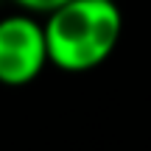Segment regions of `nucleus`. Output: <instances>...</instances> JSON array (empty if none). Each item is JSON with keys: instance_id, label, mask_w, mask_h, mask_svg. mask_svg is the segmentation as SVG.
<instances>
[{"instance_id": "obj_1", "label": "nucleus", "mask_w": 151, "mask_h": 151, "mask_svg": "<svg viewBox=\"0 0 151 151\" xmlns=\"http://www.w3.org/2000/svg\"><path fill=\"white\" fill-rule=\"evenodd\" d=\"M123 17L115 0H70L45 20L48 59L65 73H87L120 42Z\"/></svg>"}, {"instance_id": "obj_2", "label": "nucleus", "mask_w": 151, "mask_h": 151, "mask_svg": "<svg viewBox=\"0 0 151 151\" xmlns=\"http://www.w3.org/2000/svg\"><path fill=\"white\" fill-rule=\"evenodd\" d=\"M50 65L45 22L28 14H11L0 20V84L22 87Z\"/></svg>"}, {"instance_id": "obj_3", "label": "nucleus", "mask_w": 151, "mask_h": 151, "mask_svg": "<svg viewBox=\"0 0 151 151\" xmlns=\"http://www.w3.org/2000/svg\"><path fill=\"white\" fill-rule=\"evenodd\" d=\"M17 6H22L25 11H34V14H50L56 11L59 6L70 3V0H14Z\"/></svg>"}]
</instances>
